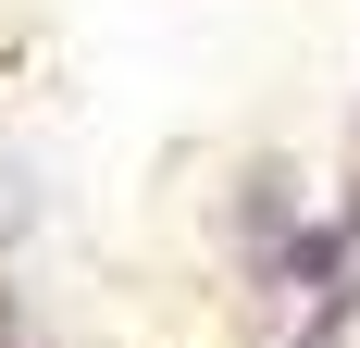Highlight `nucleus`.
Wrapping results in <instances>:
<instances>
[{"instance_id":"7ed1b4c3","label":"nucleus","mask_w":360,"mask_h":348,"mask_svg":"<svg viewBox=\"0 0 360 348\" xmlns=\"http://www.w3.org/2000/svg\"><path fill=\"white\" fill-rule=\"evenodd\" d=\"M0 348H13V323H0Z\"/></svg>"},{"instance_id":"f03ea898","label":"nucleus","mask_w":360,"mask_h":348,"mask_svg":"<svg viewBox=\"0 0 360 348\" xmlns=\"http://www.w3.org/2000/svg\"><path fill=\"white\" fill-rule=\"evenodd\" d=\"M348 237H360V199H348Z\"/></svg>"},{"instance_id":"f257e3e1","label":"nucleus","mask_w":360,"mask_h":348,"mask_svg":"<svg viewBox=\"0 0 360 348\" xmlns=\"http://www.w3.org/2000/svg\"><path fill=\"white\" fill-rule=\"evenodd\" d=\"M25 211H37V187H25L13 162H0V237H25Z\"/></svg>"}]
</instances>
